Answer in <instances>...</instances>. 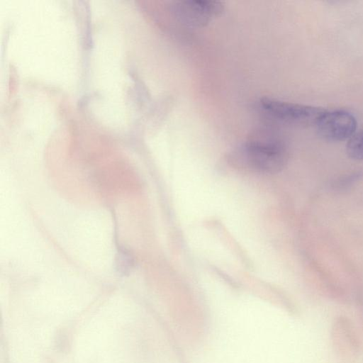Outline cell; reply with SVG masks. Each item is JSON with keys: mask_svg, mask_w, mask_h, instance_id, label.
<instances>
[{"mask_svg": "<svg viewBox=\"0 0 363 363\" xmlns=\"http://www.w3.org/2000/svg\"><path fill=\"white\" fill-rule=\"evenodd\" d=\"M222 11V4L216 1H179L172 7L178 22L193 28L206 26Z\"/></svg>", "mask_w": 363, "mask_h": 363, "instance_id": "3", "label": "cell"}, {"mask_svg": "<svg viewBox=\"0 0 363 363\" xmlns=\"http://www.w3.org/2000/svg\"><path fill=\"white\" fill-rule=\"evenodd\" d=\"M259 107L268 116L284 122L297 124H315L326 111L323 108L262 98Z\"/></svg>", "mask_w": 363, "mask_h": 363, "instance_id": "2", "label": "cell"}, {"mask_svg": "<svg viewBox=\"0 0 363 363\" xmlns=\"http://www.w3.org/2000/svg\"><path fill=\"white\" fill-rule=\"evenodd\" d=\"M229 161L238 168L261 173H276L286 164L285 145L276 138H252L229 155Z\"/></svg>", "mask_w": 363, "mask_h": 363, "instance_id": "1", "label": "cell"}, {"mask_svg": "<svg viewBox=\"0 0 363 363\" xmlns=\"http://www.w3.org/2000/svg\"><path fill=\"white\" fill-rule=\"evenodd\" d=\"M347 152L349 157L357 160H363V130L355 133L347 145Z\"/></svg>", "mask_w": 363, "mask_h": 363, "instance_id": "5", "label": "cell"}, {"mask_svg": "<svg viewBox=\"0 0 363 363\" xmlns=\"http://www.w3.org/2000/svg\"><path fill=\"white\" fill-rule=\"evenodd\" d=\"M315 125L318 134L324 139L342 141L354 135L357 122L354 116L347 111L326 110Z\"/></svg>", "mask_w": 363, "mask_h": 363, "instance_id": "4", "label": "cell"}]
</instances>
